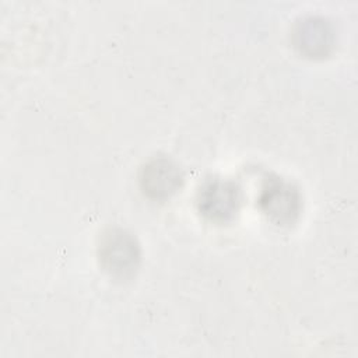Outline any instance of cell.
<instances>
[{"mask_svg":"<svg viewBox=\"0 0 358 358\" xmlns=\"http://www.w3.org/2000/svg\"><path fill=\"white\" fill-rule=\"evenodd\" d=\"M98 255L103 270L119 280L131 277L140 262L136 239L122 228H109L102 234Z\"/></svg>","mask_w":358,"mask_h":358,"instance_id":"1","label":"cell"},{"mask_svg":"<svg viewBox=\"0 0 358 358\" xmlns=\"http://www.w3.org/2000/svg\"><path fill=\"white\" fill-rule=\"evenodd\" d=\"M259 204L273 222L287 225L298 218L302 208V199L292 183L278 176H270L264 180Z\"/></svg>","mask_w":358,"mask_h":358,"instance_id":"2","label":"cell"},{"mask_svg":"<svg viewBox=\"0 0 358 358\" xmlns=\"http://www.w3.org/2000/svg\"><path fill=\"white\" fill-rule=\"evenodd\" d=\"M241 206V190L232 180H207L197 193L199 211L214 222L232 220Z\"/></svg>","mask_w":358,"mask_h":358,"instance_id":"3","label":"cell"},{"mask_svg":"<svg viewBox=\"0 0 358 358\" xmlns=\"http://www.w3.org/2000/svg\"><path fill=\"white\" fill-rule=\"evenodd\" d=\"M182 172L168 158H154L141 171L140 183L143 192L154 200L169 199L182 186Z\"/></svg>","mask_w":358,"mask_h":358,"instance_id":"4","label":"cell"},{"mask_svg":"<svg viewBox=\"0 0 358 358\" xmlns=\"http://www.w3.org/2000/svg\"><path fill=\"white\" fill-rule=\"evenodd\" d=\"M294 41L299 52L308 57H323L333 48L334 32L324 18L306 17L296 24Z\"/></svg>","mask_w":358,"mask_h":358,"instance_id":"5","label":"cell"}]
</instances>
